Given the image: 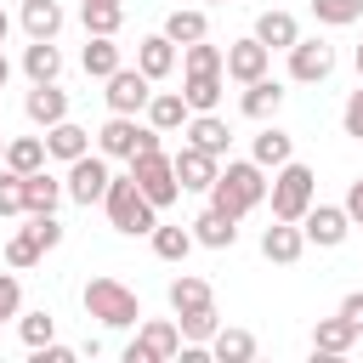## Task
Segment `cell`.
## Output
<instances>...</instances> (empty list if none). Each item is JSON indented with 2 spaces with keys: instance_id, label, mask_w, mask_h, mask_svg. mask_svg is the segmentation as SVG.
Returning a JSON list of instances; mask_svg holds the SVG:
<instances>
[{
  "instance_id": "cell-1",
  "label": "cell",
  "mask_w": 363,
  "mask_h": 363,
  "mask_svg": "<svg viewBox=\"0 0 363 363\" xmlns=\"http://www.w3.org/2000/svg\"><path fill=\"white\" fill-rule=\"evenodd\" d=\"M216 210H227L233 221H244L255 204H267V170L255 159H227V170H216V182L204 187Z\"/></svg>"
},
{
  "instance_id": "cell-2",
  "label": "cell",
  "mask_w": 363,
  "mask_h": 363,
  "mask_svg": "<svg viewBox=\"0 0 363 363\" xmlns=\"http://www.w3.org/2000/svg\"><path fill=\"white\" fill-rule=\"evenodd\" d=\"M267 199H272V221H301L318 199V176L301 164V159H284L267 182Z\"/></svg>"
},
{
  "instance_id": "cell-3",
  "label": "cell",
  "mask_w": 363,
  "mask_h": 363,
  "mask_svg": "<svg viewBox=\"0 0 363 363\" xmlns=\"http://www.w3.org/2000/svg\"><path fill=\"white\" fill-rule=\"evenodd\" d=\"M79 301H85V312H91L102 329H130V323L142 318V301H136V289H125L119 278H91Z\"/></svg>"
},
{
  "instance_id": "cell-4",
  "label": "cell",
  "mask_w": 363,
  "mask_h": 363,
  "mask_svg": "<svg viewBox=\"0 0 363 363\" xmlns=\"http://www.w3.org/2000/svg\"><path fill=\"white\" fill-rule=\"evenodd\" d=\"M102 204H108V221L119 227V233H153V221H159V210L142 199V187H136V176H108V193H102Z\"/></svg>"
},
{
  "instance_id": "cell-5",
  "label": "cell",
  "mask_w": 363,
  "mask_h": 363,
  "mask_svg": "<svg viewBox=\"0 0 363 363\" xmlns=\"http://www.w3.org/2000/svg\"><path fill=\"white\" fill-rule=\"evenodd\" d=\"M130 176H136V187H142V199H147L153 210H170V204H176V193H182V182H176V170H170V153H164V147L130 153Z\"/></svg>"
},
{
  "instance_id": "cell-6",
  "label": "cell",
  "mask_w": 363,
  "mask_h": 363,
  "mask_svg": "<svg viewBox=\"0 0 363 363\" xmlns=\"http://www.w3.org/2000/svg\"><path fill=\"white\" fill-rule=\"evenodd\" d=\"M147 147H159V130L136 125V113H113L96 130V153H108V159H130V153H147Z\"/></svg>"
},
{
  "instance_id": "cell-7",
  "label": "cell",
  "mask_w": 363,
  "mask_h": 363,
  "mask_svg": "<svg viewBox=\"0 0 363 363\" xmlns=\"http://www.w3.org/2000/svg\"><path fill=\"white\" fill-rule=\"evenodd\" d=\"M108 153H79V159H68V182H62V193L74 199V204H102V193H108Z\"/></svg>"
},
{
  "instance_id": "cell-8",
  "label": "cell",
  "mask_w": 363,
  "mask_h": 363,
  "mask_svg": "<svg viewBox=\"0 0 363 363\" xmlns=\"http://www.w3.org/2000/svg\"><path fill=\"white\" fill-rule=\"evenodd\" d=\"M182 352V329L170 323V318H153V323H142V335L125 346V363H170Z\"/></svg>"
},
{
  "instance_id": "cell-9",
  "label": "cell",
  "mask_w": 363,
  "mask_h": 363,
  "mask_svg": "<svg viewBox=\"0 0 363 363\" xmlns=\"http://www.w3.org/2000/svg\"><path fill=\"white\" fill-rule=\"evenodd\" d=\"M329 74H335V45H329V40H295V45H289V79L323 85Z\"/></svg>"
},
{
  "instance_id": "cell-10",
  "label": "cell",
  "mask_w": 363,
  "mask_h": 363,
  "mask_svg": "<svg viewBox=\"0 0 363 363\" xmlns=\"http://www.w3.org/2000/svg\"><path fill=\"white\" fill-rule=\"evenodd\" d=\"M102 85H108L102 96H108V108H113V113H142V108H147V96H153V79H147L142 68H113Z\"/></svg>"
},
{
  "instance_id": "cell-11",
  "label": "cell",
  "mask_w": 363,
  "mask_h": 363,
  "mask_svg": "<svg viewBox=\"0 0 363 363\" xmlns=\"http://www.w3.org/2000/svg\"><path fill=\"white\" fill-rule=\"evenodd\" d=\"M301 233H306V244H318V250H335V244H346V233H352V216H346L340 204H312V210L301 216Z\"/></svg>"
},
{
  "instance_id": "cell-12",
  "label": "cell",
  "mask_w": 363,
  "mask_h": 363,
  "mask_svg": "<svg viewBox=\"0 0 363 363\" xmlns=\"http://www.w3.org/2000/svg\"><path fill=\"white\" fill-rule=\"evenodd\" d=\"M170 170H176L182 193H204V187L216 182L221 159H216V153H204V147H193V142H182V153H170Z\"/></svg>"
},
{
  "instance_id": "cell-13",
  "label": "cell",
  "mask_w": 363,
  "mask_h": 363,
  "mask_svg": "<svg viewBox=\"0 0 363 363\" xmlns=\"http://www.w3.org/2000/svg\"><path fill=\"white\" fill-rule=\"evenodd\" d=\"M267 62H272V51L250 34V40H233V45H227L221 74H227V79H238V85H250V79H261V74H267Z\"/></svg>"
},
{
  "instance_id": "cell-14",
  "label": "cell",
  "mask_w": 363,
  "mask_h": 363,
  "mask_svg": "<svg viewBox=\"0 0 363 363\" xmlns=\"http://www.w3.org/2000/svg\"><path fill=\"white\" fill-rule=\"evenodd\" d=\"M301 250H306V233H301V221H272V227L261 233V255H267V261H278V267L301 261Z\"/></svg>"
},
{
  "instance_id": "cell-15",
  "label": "cell",
  "mask_w": 363,
  "mask_h": 363,
  "mask_svg": "<svg viewBox=\"0 0 363 363\" xmlns=\"http://www.w3.org/2000/svg\"><path fill=\"white\" fill-rule=\"evenodd\" d=\"M142 113H147V125H153L159 136H170V130H182V125H187V113H193V108H187V96H182V91H153Z\"/></svg>"
},
{
  "instance_id": "cell-16",
  "label": "cell",
  "mask_w": 363,
  "mask_h": 363,
  "mask_svg": "<svg viewBox=\"0 0 363 363\" xmlns=\"http://www.w3.org/2000/svg\"><path fill=\"white\" fill-rule=\"evenodd\" d=\"M233 238H238V221L227 216V210H199L193 216V244H204V250H233Z\"/></svg>"
},
{
  "instance_id": "cell-17",
  "label": "cell",
  "mask_w": 363,
  "mask_h": 363,
  "mask_svg": "<svg viewBox=\"0 0 363 363\" xmlns=\"http://www.w3.org/2000/svg\"><path fill=\"white\" fill-rule=\"evenodd\" d=\"M23 113L51 130L57 119H68V91H57V79H51V85H34V91L23 96Z\"/></svg>"
},
{
  "instance_id": "cell-18",
  "label": "cell",
  "mask_w": 363,
  "mask_h": 363,
  "mask_svg": "<svg viewBox=\"0 0 363 363\" xmlns=\"http://www.w3.org/2000/svg\"><path fill=\"white\" fill-rule=\"evenodd\" d=\"M182 130H187V142H193V147H204V153H216V159H221V153H227V142H233V130H227V119H221V113H187V125H182Z\"/></svg>"
},
{
  "instance_id": "cell-19",
  "label": "cell",
  "mask_w": 363,
  "mask_h": 363,
  "mask_svg": "<svg viewBox=\"0 0 363 363\" xmlns=\"http://www.w3.org/2000/svg\"><path fill=\"white\" fill-rule=\"evenodd\" d=\"M79 153H91V130L85 125H74V119H57L51 130H45V159H79Z\"/></svg>"
},
{
  "instance_id": "cell-20",
  "label": "cell",
  "mask_w": 363,
  "mask_h": 363,
  "mask_svg": "<svg viewBox=\"0 0 363 363\" xmlns=\"http://www.w3.org/2000/svg\"><path fill=\"white\" fill-rule=\"evenodd\" d=\"M57 199H62V182H57L45 164L23 176V210H28V216H51V210H57Z\"/></svg>"
},
{
  "instance_id": "cell-21",
  "label": "cell",
  "mask_w": 363,
  "mask_h": 363,
  "mask_svg": "<svg viewBox=\"0 0 363 363\" xmlns=\"http://www.w3.org/2000/svg\"><path fill=\"white\" fill-rule=\"evenodd\" d=\"M357 346V329L335 312V318H318V329H312V352L318 357H340V352H352Z\"/></svg>"
},
{
  "instance_id": "cell-22",
  "label": "cell",
  "mask_w": 363,
  "mask_h": 363,
  "mask_svg": "<svg viewBox=\"0 0 363 363\" xmlns=\"http://www.w3.org/2000/svg\"><path fill=\"white\" fill-rule=\"evenodd\" d=\"M238 108H244L250 119H272V113L284 108V85L261 74V79H250V85H244V96H238Z\"/></svg>"
},
{
  "instance_id": "cell-23",
  "label": "cell",
  "mask_w": 363,
  "mask_h": 363,
  "mask_svg": "<svg viewBox=\"0 0 363 363\" xmlns=\"http://www.w3.org/2000/svg\"><path fill=\"white\" fill-rule=\"evenodd\" d=\"M255 40H261L267 51H289V45L301 40V28H295L289 11H261V17H255Z\"/></svg>"
},
{
  "instance_id": "cell-24",
  "label": "cell",
  "mask_w": 363,
  "mask_h": 363,
  "mask_svg": "<svg viewBox=\"0 0 363 363\" xmlns=\"http://www.w3.org/2000/svg\"><path fill=\"white\" fill-rule=\"evenodd\" d=\"M136 68H142L147 79H164V74L176 68V40H164V34H147V40L136 45Z\"/></svg>"
},
{
  "instance_id": "cell-25",
  "label": "cell",
  "mask_w": 363,
  "mask_h": 363,
  "mask_svg": "<svg viewBox=\"0 0 363 363\" xmlns=\"http://www.w3.org/2000/svg\"><path fill=\"white\" fill-rule=\"evenodd\" d=\"M23 74H28L34 85H51V79L62 74V51H57L51 40H34V45L23 51Z\"/></svg>"
},
{
  "instance_id": "cell-26",
  "label": "cell",
  "mask_w": 363,
  "mask_h": 363,
  "mask_svg": "<svg viewBox=\"0 0 363 363\" xmlns=\"http://www.w3.org/2000/svg\"><path fill=\"white\" fill-rule=\"evenodd\" d=\"M250 159H255L261 170H278L284 159H295V136H284L278 125H267V130L255 136V147H250Z\"/></svg>"
},
{
  "instance_id": "cell-27",
  "label": "cell",
  "mask_w": 363,
  "mask_h": 363,
  "mask_svg": "<svg viewBox=\"0 0 363 363\" xmlns=\"http://www.w3.org/2000/svg\"><path fill=\"white\" fill-rule=\"evenodd\" d=\"M170 306H176V318H182V312H204V306H216V295H210L204 278L182 272V278H170Z\"/></svg>"
},
{
  "instance_id": "cell-28",
  "label": "cell",
  "mask_w": 363,
  "mask_h": 363,
  "mask_svg": "<svg viewBox=\"0 0 363 363\" xmlns=\"http://www.w3.org/2000/svg\"><path fill=\"white\" fill-rule=\"evenodd\" d=\"M210 357L216 363H250L255 357V335L250 329H216L210 335Z\"/></svg>"
},
{
  "instance_id": "cell-29",
  "label": "cell",
  "mask_w": 363,
  "mask_h": 363,
  "mask_svg": "<svg viewBox=\"0 0 363 363\" xmlns=\"http://www.w3.org/2000/svg\"><path fill=\"white\" fill-rule=\"evenodd\" d=\"M23 28H28V40H57L62 6L57 0H23Z\"/></svg>"
},
{
  "instance_id": "cell-30",
  "label": "cell",
  "mask_w": 363,
  "mask_h": 363,
  "mask_svg": "<svg viewBox=\"0 0 363 363\" xmlns=\"http://www.w3.org/2000/svg\"><path fill=\"white\" fill-rule=\"evenodd\" d=\"M79 17H85V34H119L125 28V6L119 0H85Z\"/></svg>"
},
{
  "instance_id": "cell-31",
  "label": "cell",
  "mask_w": 363,
  "mask_h": 363,
  "mask_svg": "<svg viewBox=\"0 0 363 363\" xmlns=\"http://www.w3.org/2000/svg\"><path fill=\"white\" fill-rule=\"evenodd\" d=\"M79 62H85V74H91V79H108V74L119 68V45H113V34H91Z\"/></svg>"
},
{
  "instance_id": "cell-32",
  "label": "cell",
  "mask_w": 363,
  "mask_h": 363,
  "mask_svg": "<svg viewBox=\"0 0 363 363\" xmlns=\"http://www.w3.org/2000/svg\"><path fill=\"white\" fill-rule=\"evenodd\" d=\"M221 91H227V85H221V74H187V91H182V96H187V108H193V113H216Z\"/></svg>"
},
{
  "instance_id": "cell-33",
  "label": "cell",
  "mask_w": 363,
  "mask_h": 363,
  "mask_svg": "<svg viewBox=\"0 0 363 363\" xmlns=\"http://www.w3.org/2000/svg\"><path fill=\"white\" fill-rule=\"evenodd\" d=\"M6 164H11L17 176L40 170V164H45V136H17V142H6Z\"/></svg>"
},
{
  "instance_id": "cell-34",
  "label": "cell",
  "mask_w": 363,
  "mask_h": 363,
  "mask_svg": "<svg viewBox=\"0 0 363 363\" xmlns=\"http://www.w3.org/2000/svg\"><path fill=\"white\" fill-rule=\"evenodd\" d=\"M204 34H210L204 11H170V17H164V40H176V45H193V40H204Z\"/></svg>"
},
{
  "instance_id": "cell-35",
  "label": "cell",
  "mask_w": 363,
  "mask_h": 363,
  "mask_svg": "<svg viewBox=\"0 0 363 363\" xmlns=\"http://www.w3.org/2000/svg\"><path fill=\"white\" fill-rule=\"evenodd\" d=\"M187 250H193V233L187 227H159L153 221V255L159 261H187Z\"/></svg>"
},
{
  "instance_id": "cell-36",
  "label": "cell",
  "mask_w": 363,
  "mask_h": 363,
  "mask_svg": "<svg viewBox=\"0 0 363 363\" xmlns=\"http://www.w3.org/2000/svg\"><path fill=\"white\" fill-rule=\"evenodd\" d=\"M176 329H182V340L204 346V340L221 329V318H216V306H204V312H182V318H176Z\"/></svg>"
},
{
  "instance_id": "cell-37",
  "label": "cell",
  "mask_w": 363,
  "mask_h": 363,
  "mask_svg": "<svg viewBox=\"0 0 363 363\" xmlns=\"http://www.w3.org/2000/svg\"><path fill=\"white\" fill-rule=\"evenodd\" d=\"M312 17L329 23V28H346V23L363 17V0H312Z\"/></svg>"
},
{
  "instance_id": "cell-38",
  "label": "cell",
  "mask_w": 363,
  "mask_h": 363,
  "mask_svg": "<svg viewBox=\"0 0 363 363\" xmlns=\"http://www.w3.org/2000/svg\"><path fill=\"white\" fill-rule=\"evenodd\" d=\"M221 57H227L221 45L193 40V45H187V57H182V68H187V74H221Z\"/></svg>"
},
{
  "instance_id": "cell-39",
  "label": "cell",
  "mask_w": 363,
  "mask_h": 363,
  "mask_svg": "<svg viewBox=\"0 0 363 363\" xmlns=\"http://www.w3.org/2000/svg\"><path fill=\"white\" fill-rule=\"evenodd\" d=\"M17 335H23V346L34 352V346H45L51 335H57V318L40 306V312H23V323H17Z\"/></svg>"
},
{
  "instance_id": "cell-40",
  "label": "cell",
  "mask_w": 363,
  "mask_h": 363,
  "mask_svg": "<svg viewBox=\"0 0 363 363\" xmlns=\"http://www.w3.org/2000/svg\"><path fill=\"white\" fill-rule=\"evenodd\" d=\"M40 255H45V250H40V238H34L28 227H23V233H17L11 244H6V261H11V267H34Z\"/></svg>"
},
{
  "instance_id": "cell-41",
  "label": "cell",
  "mask_w": 363,
  "mask_h": 363,
  "mask_svg": "<svg viewBox=\"0 0 363 363\" xmlns=\"http://www.w3.org/2000/svg\"><path fill=\"white\" fill-rule=\"evenodd\" d=\"M0 216H23V176L11 164L0 170Z\"/></svg>"
},
{
  "instance_id": "cell-42",
  "label": "cell",
  "mask_w": 363,
  "mask_h": 363,
  "mask_svg": "<svg viewBox=\"0 0 363 363\" xmlns=\"http://www.w3.org/2000/svg\"><path fill=\"white\" fill-rule=\"evenodd\" d=\"M28 233L40 238V250H57V244H62V221H57V210H51V216H28Z\"/></svg>"
},
{
  "instance_id": "cell-43",
  "label": "cell",
  "mask_w": 363,
  "mask_h": 363,
  "mask_svg": "<svg viewBox=\"0 0 363 363\" xmlns=\"http://www.w3.org/2000/svg\"><path fill=\"white\" fill-rule=\"evenodd\" d=\"M340 130L363 142V79H357V91H352V96H346V108H340Z\"/></svg>"
},
{
  "instance_id": "cell-44",
  "label": "cell",
  "mask_w": 363,
  "mask_h": 363,
  "mask_svg": "<svg viewBox=\"0 0 363 363\" xmlns=\"http://www.w3.org/2000/svg\"><path fill=\"white\" fill-rule=\"evenodd\" d=\"M17 306H23V284H17L11 272H0V323L17 318Z\"/></svg>"
},
{
  "instance_id": "cell-45",
  "label": "cell",
  "mask_w": 363,
  "mask_h": 363,
  "mask_svg": "<svg viewBox=\"0 0 363 363\" xmlns=\"http://www.w3.org/2000/svg\"><path fill=\"white\" fill-rule=\"evenodd\" d=\"M79 352L74 346H57V340H45V346H34V363H74Z\"/></svg>"
},
{
  "instance_id": "cell-46",
  "label": "cell",
  "mask_w": 363,
  "mask_h": 363,
  "mask_svg": "<svg viewBox=\"0 0 363 363\" xmlns=\"http://www.w3.org/2000/svg\"><path fill=\"white\" fill-rule=\"evenodd\" d=\"M340 318H346V323H352V329L363 335V289H352V295L340 301Z\"/></svg>"
},
{
  "instance_id": "cell-47",
  "label": "cell",
  "mask_w": 363,
  "mask_h": 363,
  "mask_svg": "<svg viewBox=\"0 0 363 363\" xmlns=\"http://www.w3.org/2000/svg\"><path fill=\"white\" fill-rule=\"evenodd\" d=\"M340 210H346V216H352V221L363 227V176H357V182L346 187V204H340Z\"/></svg>"
},
{
  "instance_id": "cell-48",
  "label": "cell",
  "mask_w": 363,
  "mask_h": 363,
  "mask_svg": "<svg viewBox=\"0 0 363 363\" xmlns=\"http://www.w3.org/2000/svg\"><path fill=\"white\" fill-rule=\"evenodd\" d=\"M6 34H11V17H6V11H0V45H6Z\"/></svg>"
},
{
  "instance_id": "cell-49",
  "label": "cell",
  "mask_w": 363,
  "mask_h": 363,
  "mask_svg": "<svg viewBox=\"0 0 363 363\" xmlns=\"http://www.w3.org/2000/svg\"><path fill=\"white\" fill-rule=\"evenodd\" d=\"M6 79H11V62H6V57H0V91H6Z\"/></svg>"
},
{
  "instance_id": "cell-50",
  "label": "cell",
  "mask_w": 363,
  "mask_h": 363,
  "mask_svg": "<svg viewBox=\"0 0 363 363\" xmlns=\"http://www.w3.org/2000/svg\"><path fill=\"white\" fill-rule=\"evenodd\" d=\"M352 62H357V79H363V45H357V57H352Z\"/></svg>"
},
{
  "instance_id": "cell-51",
  "label": "cell",
  "mask_w": 363,
  "mask_h": 363,
  "mask_svg": "<svg viewBox=\"0 0 363 363\" xmlns=\"http://www.w3.org/2000/svg\"><path fill=\"white\" fill-rule=\"evenodd\" d=\"M0 164H6V142H0Z\"/></svg>"
},
{
  "instance_id": "cell-52",
  "label": "cell",
  "mask_w": 363,
  "mask_h": 363,
  "mask_svg": "<svg viewBox=\"0 0 363 363\" xmlns=\"http://www.w3.org/2000/svg\"><path fill=\"white\" fill-rule=\"evenodd\" d=\"M210 6H227V0H210Z\"/></svg>"
},
{
  "instance_id": "cell-53",
  "label": "cell",
  "mask_w": 363,
  "mask_h": 363,
  "mask_svg": "<svg viewBox=\"0 0 363 363\" xmlns=\"http://www.w3.org/2000/svg\"><path fill=\"white\" fill-rule=\"evenodd\" d=\"M79 6H85V0H79Z\"/></svg>"
}]
</instances>
